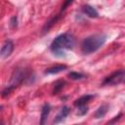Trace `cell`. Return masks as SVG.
Returning a JSON list of instances; mask_svg holds the SVG:
<instances>
[{"instance_id": "obj_1", "label": "cell", "mask_w": 125, "mask_h": 125, "mask_svg": "<svg viewBox=\"0 0 125 125\" xmlns=\"http://www.w3.org/2000/svg\"><path fill=\"white\" fill-rule=\"evenodd\" d=\"M75 43L74 37L70 33H63L57 36L52 42L50 49L56 56H64V50H70L73 48Z\"/></svg>"}, {"instance_id": "obj_2", "label": "cell", "mask_w": 125, "mask_h": 125, "mask_svg": "<svg viewBox=\"0 0 125 125\" xmlns=\"http://www.w3.org/2000/svg\"><path fill=\"white\" fill-rule=\"evenodd\" d=\"M106 36L104 34H95L85 38L81 43V51L83 54L88 55L98 51L105 42Z\"/></svg>"}, {"instance_id": "obj_3", "label": "cell", "mask_w": 125, "mask_h": 125, "mask_svg": "<svg viewBox=\"0 0 125 125\" xmlns=\"http://www.w3.org/2000/svg\"><path fill=\"white\" fill-rule=\"evenodd\" d=\"M120 83H125V70H119L112 73L103 82L104 85H116Z\"/></svg>"}, {"instance_id": "obj_4", "label": "cell", "mask_w": 125, "mask_h": 125, "mask_svg": "<svg viewBox=\"0 0 125 125\" xmlns=\"http://www.w3.org/2000/svg\"><path fill=\"white\" fill-rule=\"evenodd\" d=\"M25 77V71L23 69H17L14 71L12 77H11V85L12 87H17V85H19L20 83H21L23 81Z\"/></svg>"}, {"instance_id": "obj_5", "label": "cell", "mask_w": 125, "mask_h": 125, "mask_svg": "<svg viewBox=\"0 0 125 125\" xmlns=\"http://www.w3.org/2000/svg\"><path fill=\"white\" fill-rule=\"evenodd\" d=\"M14 50V44L11 40H6L1 48V58H7L9 57Z\"/></svg>"}, {"instance_id": "obj_6", "label": "cell", "mask_w": 125, "mask_h": 125, "mask_svg": "<svg viewBox=\"0 0 125 125\" xmlns=\"http://www.w3.org/2000/svg\"><path fill=\"white\" fill-rule=\"evenodd\" d=\"M68 113H69V107H67V106H62V107L61 108L60 112L57 114V116H56V118H55V120H54V123H60V122H62V120L65 119V117L68 115Z\"/></svg>"}, {"instance_id": "obj_7", "label": "cell", "mask_w": 125, "mask_h": 125, "mask_svg": "<svg viewBox=\"0 0 125 125\" xmlns=\"http://www.w3.org/2000/svg\"><path fill=\"white\" fill-rule=\"evenodd\" d=\"M82 12L90 18H98L99 17V13L97 12V10L90 5H84L82 7Z\"/></svg>"}, {"instance_id": "obj_8", "label": "cell", "mask_w": 125, "mask_h": 125, "mask_svg": "<svg viewBox=\"0 0 125 125\" xmlns=\"http://www.w3.org/2000/svg\"><path fill=\"white\" fill-rule=\"evenodd\" d=\"M94 98L93 95H84L82 97H80L79 99L75 100L73 104L75 106H81V105H86V104H88L92 99Z\"/></svg>"}, {"instance_id": "obj_9", "label": "cell", "mask_w": 125, "mask_h": 125, "mask_svg": "<svg viewBox=\"0 0 125 125\" xmlns=\"http://www.w3.org/2000/svg\"><path fill=\"white\" fill-rule=\"evenodd\" d=\"M65 68H66V65H64V64H59V65H56V66L47 68L45 70V74H56V73H59V72H61L62 70H63Z\"/></svg>"}, {"instance_id": "obj_10", "label": "cell", "mask_w": 125, "mask_h": 125, "mask_svg": "<svg viewBox=\"0 0 125 125\" xmlns=\"http://www.w3.org/2000/svg\"><path fill=\"white\" fill-rule=\"evenodd\" d=\"M50 110H51V107H50V104H45L42 107V110H41V121L40 123L41 124H44L49 113H50Z\"/></svg>"}, {"instance_id": "obj_11", "label": "cell", "mask_w": 125, "mask_h": 125, "mask_svg": "<svg viewBox=\"0 0 125 125\" xmlns=\"http://www.w3.org/2000/svg\"><path fill=\"white\" fill-rule=\"evenodd\" d=\"M107 109H108V105L107 104H102L95 112V117L96 118H101V117H104L105 115V113L107 112Z\"/></svg>"}, {"instance_id": "obj_12", "label": "cell", "mask_w": 125, "mask_h": 125, "mask_svg": "<svg viewBox=\"0 0 125 125\" xmlns=\"http://www.w3.org/2000/svg\"><path fill=\"white\" fill-rule=\"evenodd\" d=\"M65 84L64 81L62 80H60V81H57L54 85V89H53V95H56L58 94L59 92H61V90L63 88V85Z\"/></svg>"}, {"instance_id": "obj_13", "label": "cell", "mask_w": 125, "mask_h": 125, "mask_svg": "<svg viewBox=\"0 0 125 125\" xmlns=\"http://www.w3.org/2000/svg\"><path fill=\"white\" fill-rule=\"evenodd\" d=\"M67 76H68L70 79H72V80H79V79H82V78L85 77L84 74L79 73V72H75V71L69 72V73L67 74Z\"/></svg>"}, {"instance_id": "obj_14", "label": "cell", "mask_w": 125, "mask_h": 125, "mask_svg": "<svg viewBox=\"0 0 125 125\" xmlns=\"http://www.w3.org/2000/svg\"><path fill=\"white\" fill-rule=\"evenodd\" d=\"M87 111H88V107L86 105H81V106H78L77 114L78 115H84L87 113Z\"/></svg>"}, {"instance_id": "obj_15", "label": "cell", "mask_w": 125, "mask_h": 125, "mask_svg": "<svg viewBox=\"0 0 125 125\" xmlns=\"http://www.w3.org/2000/svg\"><path fill=\"white\" fill-rule=\"evenodd\" d=\"M11 26L13 28H15L17 26V17L16 16L12 17V19H11Z\"/></svg>"}, {"instance_id": "obj_16", "label": "cell", "mask_w": 125, "mask_h": 125, "mask_svg": "<svg viewBox=\"0 0 125 125\" xmlns=\"http://www.w3.org/2000/svg\"><path fill=\"white\" fill-rule=\"evenodd\" d=\"M72 2H73V0H65L64 4H63V5H62V11H64V10L66 9V7H67L68 5H70Z\"/></svg>"}]
</instances>
